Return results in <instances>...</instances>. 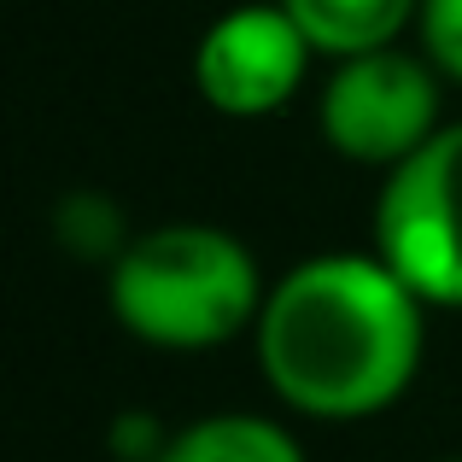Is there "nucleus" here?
<instances>
[{"instance_id":"nucleus-1","label":"nucleus","mask_w":462,"mask_h":462,"mask_svg":"<svg viewBox=\"0 0 462 462\" xmlns=\"http://www.w3.org/2000/svg\"><path fill=\"white\" fill-rule=\"evenodd\" d=\"M428 316L374 246L310 252L270 282L252 357L287 416L351 428L410 398L428 363Z\"/></svg>"},{"instance_id":"nucleus-2","label":"nucleus","mask_w":462,"mask_h":462,"mask_svg":"<svg viewBox=\"0 0 462 462\" xmlns=\"http://www.w3.org/2000/svg\"><path fill=\"white\" fill-rule=\"evenodd\" d=\"M270 293L258 252L223 223H152L106 270V305L129 339L176 357L252 339Z\"/></svg>"},{"instance_id":"nucleus-3","label":"nucleus","mask_w":462,"mask_h":462,"mask_svg":"<svg viewBox=\"0 0 462 462\" xmlns=\"http://www.w3.org/2000/svg\"><path fill=\"white\" fill-rule=\"evenodd\" d=\"M445 124V77L410 42L369 47V53L328 59L316 82V129L328 152L363 170H398L421 152Z\"/></svg>"},{"instance_id":"nucleus-4","label":"nucleus","mask_w":462,"mask_h":462,"mask_svg":"<svg viewBox=\"0 0 462 462\" xmlns=\"http://www.w3.org/2000/svg\"><path fill=\"white\" fill-rule=\"evenodd\" d=\"M369 246L421 293L428 310H462V117L381 176Z\"/></svg>"},{"instance_id":"nucleus-5","label":"nucleus","mask_w":462,"mask_h":462,"mask_svg":"<svg viewBox=\"0 0 462 462\" xmlns=\"http://www.w3.org/2000/svg\"><path fill=\"white\" fill-rule=\"evenodd\" d=\"M316 59V42L282 0H240L205 23L193 47V88L217 117L258 124L305 94Z\"/></svg>"},{"instance_id":"nucleus-6","label":"nucleus","mask_w":462,"mask_h":462,"mask_svg":"<svg viewBox=\"0 0 462 462\" xmlns=\"http://www.w3.org/2000/svg\"><path fill=\"white\" fill-rule=\"evenodd\" d=\"M158 462H310V451L270 410H211L181 421Z\"/></svg>"},{"instance_id":"nucleus-7","label":"nucleus","mask_w":462,"mask_h":462,"mask_svg":"<svg viewBox=\"0 0 462 462\" xmlns=\"http://www.w3.org/2000/svg\"><path fill=\"white\" fill-rule=\"evenodd\" d=\"M282 6L299 18L322 59H346L416 35L421 0H282Z\"/></svg>"},{"instance_id":"nucleus-8","label":"nucleus","mask_w":462,"mask_h":462,"mask_svg":"<svg viewBox=\"0 0 462 462\" xmlns=\"http://www.w3.org/2000/svg\"><path fill=\"white\" fill-rule=\"evenodd\" d=\"M53 235H59V246H65L70 258L106 263V270H112V263L124 258V246L135 240V228L124 223V205H117L112 193H70V199L53 211Z\"/></svg>"},{"instance_id":"nucleus-9","label":"nucleus","mask_w":462,"mask_h":462,"mask_svg":"<svg viewBox=\"0 0 462 462\" xmlns=\"http://www.w3.org/2000/svg\"><path fill=\"white\" fill-rule=\"evenodd\" d=\"M416 47L433 59V70H439L445 82L462 88V0H421Z\"/></svg>"},{"instance_id":"nucleus-10","label":"nucleus","mask_w":462,"mask_h":462,"mask_svg":"<svg viewBox=\"0 0 462 462\" xmlns=\"http://www.w3.org/2000/svg\"><path fill=\"white\" fill-rule=\"evenodd\" d=\"M170 433H176V428H164L158 416L124 410V416L112 421V451H117V462H158L164 445H170Z\"/></svg>"},{"instance_id":"nucleus-11","label":"nucleus","mask_w":462,"mask_h":462,"mask_svg":"<svg viewBox=\"0 0 462 462\" xmlns=\"http://www.w3.org/2000/svg\"><path fill=\"white\" fill-rule=\"evenodd\" d=\"M445 462H462V457H445Z\"/></svg>"}]
</instances>
